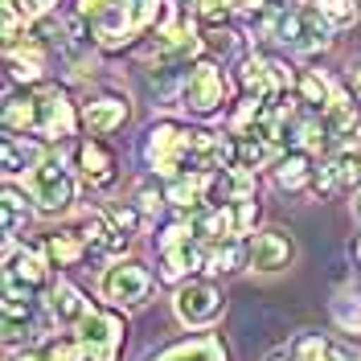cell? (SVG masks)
<instances>
[{
	"label": "cell",
	"instance_id": "obj_38",
	"mask_svg": "<svg viewBox=\"0 0 361 361\" xmlns=\"http://www.w3.org/2000/svg\"><path fill=\"white\" fill-rule=\"evenodd\" d=\"M132 202L140 205V209H144V214H148V218H152V214H157L160 205L169 202V193H164V189H160V185H152V180H144V185H135Z\"/></svg>",
	"mask_w": 361,
	"mask_h": 361
},
{
	"label": "cell",
	"instance_id": "obj_24",
	"mask_svg": "<svg viewBox=\"0 0 361 361\" xmlns=\"http://www.w3.org/2000/svg\"><path fill=\"white\" fill-rule=\"evenodd\" d=\"M42 144H33L29 135H4V177H29L42 164Z\"/></svg>",
	"mask_w": 361,
	"mask_h": 361
},
{
	"label": "cell",
	"instance_id": "obj_13",
	"mask_svg": "<svg viewBox=\"0 0 361 361\" xmlns=\"http://www.w3.org/2000/svg\"><path fill=\"white\" fill-rule=\"evenodd\" d=\"M74 230L82 234L87 255H94V259H119L123 247H128V234H119V226L111 222V214H107V209H87V214L78 218Z\"/></svg>",
	"mask_w": 361,
	"mask_h": 361
},
{
	"label": "cell",
	"instance_id": "obj_2",
	"mask_svg": "<svg viewBox=\"0 0 361 361\" xmlns=\"http://www.w3.org/2000/svg\"><path fill=\"white\" fill-rule=\"evenodd\" d=\"M259 25H263L267 37L283 42L288 49H295V54H320V49L333 45V33H337L333 25L320 17L316 4H300V0L271 4L267 13L259 17Z\"/></svg>",
	"mask_w": 361,
	"mask_h": 361
},
{
	"label": "cell",
	"instance_id": "obj_20",
	"mask_svg": "<svg viewBox=\"0 0 361 361\" xmlns=\"http://www.w3.org/2000/svg\"><path fill=\"white\" fill-rule=\"evenodd\" d=\"M33 316H37V292L17 283V279H4V329H8L4 337L17 341V329L29 324Z\"/></svg>",
	"mask_w": 361,
	"mask_h": 361
},
{
	"label": "cell",
	"instance_id": "obj_21",
	"mask_svg": "<svg viewBox=\"0 0 361 361\" xmlns=\"http://www.w3.org/2000/svg\"><path fill=\"white\" fill-rule=\"evenodd\" d=\"M49 320H58V324H66V329H78L82 324V316L90 312V304L82 300V292L66 283V279H58V283H49Z\"/></svg>",
	"mask_w": 361,
	"mask_h": 361
},
{
	"label": "cell",
	"instance_id": "obj_23",
	"mask_svg": "<svg viewBox=\"0 0 361 361\" xmlns=\"http://www.w3.org/2000/svg\"><path fill=\"white\" fill-rule=\"evenodd\" d=\"M45 259L54 263V267H74V263H82V255H87V243H82V234L66 226V230H54V234H45Z\"/></svg>",
	"mask_w": 361,
	"mask_h": 361
},
{
	"label": "cell",
	"instance_id": "obj_34",
	"mask_svg": "<svg viewBox=\"0 0 361 361\" xmlns=\"http://www.w3.org/2000/svg\"><path fill=\"white\" fill-rule=\"evenodd\" d=\"M54 4H58V0H4V13L21 17L25 25H37L42 17L54 13Z\"/></svg>",
	"mask_w": 361,
	"mask_h": 361
},
{
	"label": "cell",
	"instance_id": "obj_1",
	"mask_svg": "<svg viewBox=\"0 0 361 361\" xmlns=\"http://www.w3.org/2000/svg\"><path fill=\"white\" fill-rule=\"evenodd\" d=\"M160 13H164V0H78L87 37L107 54H119L144 33H152Z\"/></svg>",
	"mask_w": 361,
	"mask_h": 361
},
{
	"label": "cell",
	"instance_id": "obj_31",
	"mask_svg": "<svg viewBox=\"0 0 361 361\" xmlns=\"http://www.w3.org/2000/svg\"><path fill=\"white\" fill-rule=\"evenodd\" d=\"M333 320L345 337H361V295L357 292H341L333 300Z\"/></svg>",
	"mask_w": 361,
	"mask_h": 361
},
{
	"label": "cell",
	"instance_id": "obj_29",
	"mask_svg": "<svg viewBox=\"0 0 361 361\" xmlns=\"http://www.w3.org/2000/svg\"><path fill=\"white\" fill-rule=\"evenodd\" d=\"M0 214H4V238L13 243V234H21L29 218H33V209H29V197H25L17 185H4V193H0Z\"/></svg>",
	"mask_w": 361,
	"mask_h": 361
},
{
	"label": "cell",
	"instance_id": "obj_43",
	"mask_svg": "<svg viewBox=\"0 0 361 361\" xmlns=\"http://www.w3.org/2000/svg\"><path fill=\"white\" fill-rule=\"evenodd\" d=\"M267 361H295V353H292V345H288V349H275V353H271Z\"/></svg>",
	"mask_w": 361,
	"mask_h": 361
},
{
	"label": "cell",
	"instance_id": "obj_9",
	"mask_svg": "<svg viewBox=\"0 0 361 361\" xmlns=\"http://www.w3.org/2000/svg\"><path fill=\"white\" fill-rule=\"evenodd\" d=\"M37 135L42 140H66L82 123V107L62 87H37Z\"/></svg>",
	"mask_w": 361,
	"mask_h": 361
},
{
	"label": "cell",
	"instance_id": "obj_6",
	"mask_svg": "<svg viewBox=\"0 0 361 361\" xmlns=\"http://www.w3.org/2000/svg\"><path fill=\"white\" fill-rule=\"evenodd\" d=\"M226 94H230V82H226L222 66H218L209 54H205V58H197V62L189 66V74L180 78V103H185L193 115L222 111Z\"/></svg>",
	"mask_w": 361,
	"mask_h": 361
},
{
	"label": "cell",
	"instance_id": "obj_11",
	"mask_svg": "<svg viewBox=\"0 0 361 361\" xmlns=\"http://www.w3.org/2000/svg\"><path fill=\"white\" fill-rule=\"evenodd\" d=\"M295 259V243L288 230L279 226H267L259 234H250V250H247V267L259 271V275H275V271L292 267Z\"/></svg>",
	"mask_w": 361,
	"mask_h": 361
},
{
	"label": "cell",
	"instance_id": "obj_19",
	"mask_svg": "<svg viewBox=\"0 0 361 361\" xmlns=\"http://www.w3.org/2000/svg\"><path fill=\"white\" fill-rule=\"evenodd\" d=\"M169 205L180 209V214H197L209 205V173H180V177L169 180Z\"/></svg>",
	"mask_w": 361,
	"mask_h": 361
},
{
	"label": "cell",
	"instance_id": "obj_40",
	"mask_svg": "<svg viewBox=\"0 0 361 361\" xmlns=\"http://www.w3.org/2000/svg\"><path fill=\"white\" fill-rule=\"evenodd\" d=\"M193 13L202 25H222V17L230 13V0H193Z\"/></svg>",
	"mask_w": 361,
	"mask_h": 361
},
{
	"label": "cell",
	"instance_id": "obj_37",
	"mask_svg": "<svg viewBox=\"0 0 361 361\" xmlns=\"http://www.w3.org/2000/svg\"><path fill=\"white\" fill-rule=\"evenodd\" d=\"M308 189H312L316 197H329V193H337V189H341L337 164H333V160H320V164H316V173H312V185H308Z\"/></svg>",
	"mask_w": 361,
	"mask_h": 361
},
{
	"label": "cell",
	"instance_id": "obj_36",
	"mask_svg": "<svg viewBox=\"0 0 361 361\" xmlns=\"http://www.w3.org/2000/svg\"><path fill=\"white\" fill-rule=\"evenodd\" d=\"M107 214H111V222L119 226V234H128V238H132V234H140V226H144V218H148V214H144V209H140L135 202L111 205Z\"/></svg>",
	"mask_w": 361,
	"mask_h": 361
},
{
	"label": "cell",
	"instance_id": "obj_16",
	"mask_svg": "<svg viewBox=\"0 0 361 361\" xmlns=\"http://www.w3.org/2000/svg\"><path fill=\"white\" fill-rule=\"evenodd\" d=\"M128 115H132V103L123 94H94L82 103V128L87 135H111L128 123Z\"/></svg>",
	"mask_w": 361,
	"mask_h": 361
},
{
	"label": "cell",
	"instance_id": "obj_45",
	"mask_svg": "<svg viewBox=\"0 0 361 361\" xmlns=\"http://www.w3.org/2000/svg\"><path fill=\"white\" fill-rule=\"evenodd\" d=\"M353 259L361 263V234H357V243H353Z\"/></svg>",
	"mask_w": 361,
	"mask_h": 361
},
{
	"label": "cell",
	"instance_id": "obj_25",
	"mask_svg": "<svg viewBox=\"0 0 361 361\" xmlns=\"http://www.w3.org/2000/svg\"><path fill=\"white\" fill-rule=\"evenodd\" d=\"M4 132L37 135V94H4Z\"/></svg>",
	"mask_w": 361,
	"mask_h": 361
},
{
	"label": "cell",
	"instance_id": "obj_39",
	"mask_svg": "<svg viewBox=\"0 0 361 361\" xmlns=\"http://www.w3.org/2000/svg\"><path fill=\"white\" fill-rule=\"evenodd\" d=\"M202 42H205V54L214 58V54H230L234 33H230V29H222V25H205V29H202Z\"/></svg>",
	"mask_w": 361,
	"mask_h": 361
},
{
	"label": "cell",
	"instance_id": "obj_15",
	"mask_svg": "<svg viewBox=\"0 0 361 361\" xmlns=\"http://www.w3.org/2000/svg\"><path fill=\"white\" fill-rule=\"evenodd\" d=\"M49 259H45V250H33V247H13L4 250V279H17L25 288H33V292H42L49 288Z\"/></svg>",
	"mask_w": 361,
	"mask_h": 361
},
{
	"label": "cell",
	"instance_id": "obj_26",
	"mask_svg": "<svg viewBox=\"0 0 361 361\" xmlns=\"http://www.w3.org/2000/svg\"><path fill=\"white\" fill-rule=\"evenodd\" d=\"M247 250H250V238H226V243H209V250H205V271L226 275V271L247 267Z\"/></svg>",
	"mask_w": 361,
	"mask_h": 361
},
{
	"label": "cell",
	"instance_id": "obj_47",
	"mask_svg": "<svg viewBox=\"0 0 361 361\" xmlns=\"http://www.w3.org/2000/svg\"><path fill=\"white\" fill-rule=\"evenodd\" d=\"M300 4H308V0H300ZM312 4H316V0H312Z\"/></svg>",
	"mask_w": 361,
	"mask_h": 361
},
{
	"label": "cell",
	"instance_id": "obj_10",
	"mask_svg": "<svg viewBox=\"0 0 361 361\" xmlns=\"http://www.w3.org/2000/svg\"><path fill=\"white\" fill-rule=\"evenodd\" d=\"M173 308H177L180 324H189V329H202V324H214L226 308V295L218 283H209V279H185L177 283V295H173Z\"/></svg>",
	"mask_w": 361,
	"mask_h": 361
},
{
	"label": "cell",
	"instance_id": "obj_4",
	"mask_svg": "<svg viewBox=\"0 0 361 361\" xmlns=\"http://www.w3.org/2000/svg\"><path fill=\"white\" fill-rule=\"evenodd\" d=\"M29 197L37 202V209L42 214H62V209H70L74 205V193H78V180H74V173L66 169V160L54 157V152H45L42 164L29 173Z\"/></svg>",
	"mask_w": 361,
	"mask_h": 361
},
{
	"label": "cell",
	"instance_id": "obj_30",
	"mask_svg": "<svg viewBox=\"0 0 361 361\" xmlns=\"http://www.w3.org/2000/svg\"><path fill=\"white\" fill-rule=\"evenodd\" d=\"M234 140V164H243V169H263V164H275V148H271L263 135H230Z\"/></svg>",
	"mask_w": 361,
	"mask_h": 361
},
{
	"label": "cell",
	"instance_id": "obj_14",
	"mask_svg": "<svg viewBox=\"0 0 361 361\" xmlns=\"http://www.w3.org/2000/svg\"><path fill=\"white\" fill-rule=\"evenodd\" d=\"M243 202H259L255 169L226 164L218 173H209V205H243Z\"/></svg>",
	"mask_w": 361,
	"mask_h": 361
},
{
	"label": "cell",
	"instance_id": "obj_46",
	"mask_svg": "<svg viewBox=\"0 0 361 361\" xmlns=\"http://www.w3.org/2000/svg\"><path fill=\"white\" fill-rule=\"evenodd\" d=\"M357 144H361V123H357Z\"/></svg>",
	"mask_w": 361,
	"mask_h": 361
},
{
	"label": "cell",
	"instance_id": "obj_12",
	"mask_svg": "<svg viewBox=\"0 0 361 361\" xmlns=\"http://www.w3.org/2000/svg\"><path fill=\"white\" fill-rule=\"evenodd\" d=\"M4 66H8V82H17V87H37L45 78L49 54H45V45L37 42V33H25V37L4 45Z\"/></svg>",
	"mask_w": 361,
	"mask_h": 361
},
{
	"label": "cell",
	"instance_id": "obj_22",
	"mask_svg": "<svg viewBox=\"0 0 361 361\" xmlns=\"http://www.w3.org/2000/svg\"><path fill=\"white\" fill-rule=\"evenodd\" d=\"M333 94H337V82H333L329 74H320V70H300V78H295V99H300L308 111L324 115L333 107Z\"/></svg>",
	"mask_w": 361,
	"mask_h": 361
},
{
	"label": "cell",
	"instance_id": "obj_28",
	"mask_svg": "<svg viewBox=\"0 0 361 361\" xmlns=\"http://www.w3.org/2000/svg\"><path fill=\"white\" fill-rule=\"evenodd\" d=\"M152 361H226V349L218 337H197V341H180L173 349H164Z\"/></svg>",
	"mask_w": 361,
	"mask_h": 361
},
{
	"label": "cell",
	"instance_id": "obj_8",
	"mask_svg": "<svg viewBox=\"0 0 361 361\" xmlns=\"http://www.w3.org/2000/svg\"><path fill=\"white\" fill-rule=\"evenodd\" d=\"M99 288H103V300H111L115 308H140V304H148L157 279H152V271L144 267V263H123V259H115L111 267L103 271Z\"/></svg>",
	"mask_w": 361,
	"mask_h": 361
},
{
	"label": "cell",
	"instance_id": "obj_35",
	"mask_svg": "<svg viewBox=\"0 0 361 361\" xmlns=\"http://www.w3.org/2000/svg\"><path fill=\"white\" fill-rule=\"evenodd\" d=\"M42 361H82V353H78V341L49 333V337L42 341Z\"/></svg>",
	"mask_w": 361,
	"mask_h": 361
},
{
	"label": "cell",
	"instance_id": "obj_42",
	"mask_svg": "<svg viewBox=\"0 0 361 361\" xmlns=\"http://www.w3.org/2000/svg\"><path fill=\"white\" fill-rule=\"evenodd\" d=\"M349 90H353V99H361V62L349 66Z\"/></svg>",
	"mask_w": 361,
	"mask_h": 361
},
{
	"label": "cell",
	"instance_id": "obj_3",
	"mask_svg": "<svg viewBox=\"0 0 361 361\" xmlns=\"http://www.w3.org/2000/svg\"><path fill=\"white\" fill-rule=\"evenodd\" d=\"M193 144H197V128H185L177 119L152 123L144 135V160L157 177H180L193 173Z\"/></svg>",
	"mask_w": 361,
	"mask_h": 361
},
{
	"label": "cell",
	"instance_id": "obj_7",
	"mask_svg": "<svg viewBox=\"0 0 361 361\" xmlns=\"http://www.w3.org/2000/svg\"><path fill=\"white\" fill-rule=\"evenodd\" d=\"M295 74L283 58H267V54H250L238 62V87L243 94H255V99H275V94H288L295 90Z\"/></svg>",
	"mask_w": 361,
	"mask_h": 361
},
{
	"label": "cell",
	"instance_id": "obj_27",
	"mask_svg": "<svg viewBox=\"0 0 361 361\" xmlns=\"http://www.w3.org/2000/svg\"><path fill=\"white\" fill-rule=\"evenodd\" d=\"M292 353H295V361H353L337 341L320 337V333H300L292 341Z\"/></svg>",
	"mask_w": 361,
	"mask_h": 361
},
{
	"label": "cell",
	"instance_id": "obj_44",
	"mask_svg": "<svg viewBox=\"0 0 361 361\" xmlns=\"http://www.w3.org/2000/svg\"><path fill=\"white\" fill-rule=\"evenodd\" d=\"M353 218H357V222H361V189H357V193H353Z\"/></svg>",
	"mask_w": 361,
	"mask_h": 361
},
{
	"label": "cell",
	"instance_id": "obj_33",
	"mask_svg": "<svg viewBox=\"0 0 361 361\" xmlns=\"http://www.w3.org/2000/svg\"><path fill=\"white\" fill-rule=\"evenodd\" d=\"M316 8H320V17L333 25L337 33L357 25V0H316Z\"/></svg>",
	"mask_w": 361,
	"mask_h": 361
},
{
	"label": "cell",
	"instance_id": "obj_17",
	"mask_svg": "<svg viewBox=\"0 0 361 361\" xmlns=\"http://www.w3.org/2000/svg\"><path fill=\"white\" fill-rule=\"evenodd\" d=\"M78 173L90 189H111L115 185V152L103 144V140H82L78 144Z\"/></svg>",
	"mask_w": 361,
	"mask_h": 361
},
{
	"label": "cell",
	"instance_id": "obj_5",
	"mask_svg": "<svg viewBox=\"0 0 361 361\" xmlns=\"http://www.w3.org/2000/svg\"><path fill=\"white\" fill-rule=\"evenodd\" d=\"M123 316L111 312V308H90L82 316V324L74 329V341H78V353L82 361H115L119 349H123Z\"/></svg>",
	"mask_w": 361,
	"mask_h": 361
},
{
	"label": "cell",
	"instance_id": "obj_18",
	"mask_svg": "<svg viewBox=\"0 0 361 361\" xmlns=\"http://www.w3.org/2000/svg\"><path fill=\"white\" fill-rule=\"evenodd\" d=\"M312 173H316V160H312V152H304V148H288V152H279L275 164H271V177H275V185H279L283 193L308 189V185H312Z\"/></svg>",
	"mask_w": 361,
	"mask_h": 361
},
{
	"label": "cell",
	"instance_id": "obj_41",
	"mask_svg": "<svg viewBox=\"0 0 361 361\" xmlns=\"http://www.w3.org/2000/svg\"><path fill=\"white\" fill-rule=\"evenodd\" d=\"M8 361H42V345H37V349H33V345H29V349H13Z\"/></svg>",
	"mask_w": 361,
	"mask_h": 361
},
{
	"label": "cell",
	"instance_id": "obj_32",
	"mask_svg": "<svg viewBox=\"0 0 361 361\" xmlns=\"http://www.w3.org/2000/svg\"><path fill=\"white\" fill-rule=\"evenodd\" d=\"M333 164H337L341 189H361V144H341Z\"/></svg>",
	"mask_w": 361,
	"mask_h": 361
}]
</instances>
